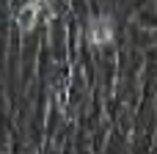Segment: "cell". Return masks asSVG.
<instances>
[{
	"instance_id": "6da1fadb",
	"label": "cell",
	"mask_w": 157,
	"mask_h": 154,
	"mask_svg": "<svg viewBox=\"0 0 157 154\" xmlns=\"http://www.w3.org/2000/svg\"><path fill=\"white\" fill-rule=\"evenodd\" d=\"M110 39H113L110 22H108V19H97V22L91 25V41H94V44H105V41H110Z\"/></svg>"
}]
</instances>
